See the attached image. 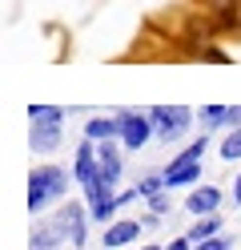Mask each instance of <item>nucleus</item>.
Segmentation results:
<instances>
[{"label":"nucleus","mask_w":241,"mask_h":250,"mask_svg":"<svg viewBox=\"0 0 241 250\" xmlns=\"http://www.w3.org/2000/svg\"><path fill=\"white\" fill-rule=\"evenodd\" d=\"M221 158H225V162H237V158H241V129H229V133H225Z\"/></svg>","instance_id":"obj_11"},{"label":"nucleus","mask_w":241,"mask_h":250,"mask_svg":"<svg viewBox=\"0 0 241 250\" xmlns=\"http://www.w3.org/2000/svg\"><path fill=\"white\" fill-rule=\"evenodd\" d=\"M60 194H64V174L60 169H53V166L32 169V178H28V210H40Z\"/></svg>","instance_id":"obj_2"},{"label":"nucleus","mask_w":241,"mask_h":250,"mask_svg":"<svg viewBox=\"0 0 241 250\" xmlns=\"http://www.w3.org/2000/svg\"><path fill=\"white\" fill-rule=\"evenodd\" d=\"M96 174H101V166H96V149H93V142H89V146L76 149V182L89 186Z\"/></svg>","instance_id":"obj_9"},{"label":"nucleus","mask_w":241,"mask_h":250,"mask_svg":"<svg viewBox=\"0 0 241 250\" xmlns=\"http://www.w3.org/2000/svg\"><path fill=\"white\" fill-rule=\"evenodd\" d=\"M149 117H153V133L161 142H177V137L189 129V121H193V113L185 105H157Z\"/></svg>","instance_id":"obj_3"},{"label":"nucleus","mask_w":241,"mask_h":250,"mask_svg":"<svg viewBox=\"0 0 241 250\" xmlns=\"http://www.w3.org/2000/svg\"><path fill=\"white\" fill-rule=\"evenodd\" d=\"M233 198H237V202H241V178H237V186H233Z\"/></svg>","instance_id":"obj_18"},{"label":"nucleus","mask_w":241,"mask_h":250,"mask_svg":"<svg viewBox=\"0 0 241 250\" xmlns=\"http://www.w3.org/2000/svg\"><path fill=\"white\" fill-rule=\"evenodd\" d=\"M60 142V121H32V146L37 149H56Z\"/></svg>","instance_id":"obj_10"},{"label":"nucleus","mask_w":241,"mask_h":250,"mask_svg":"<svg viewBox=\"0 0 241 250\" xmlns=\"http://www.w3.org/2000/svg\"><path fill=\"white\" fill-rule=\"evenodd\" d=\"M141 250H157V246H141Z\"/></svg>","instance_id":"obj_19"},{"label":"nucleus","mask_w":241,"mask_h":250,"mask_svg":"<svg viewBox=\"0 0 241 250\" xmlns=\"http://www.w3.org/2000/svg\"><path fill=\"white\" fill-rule=\"evenodd\" d=\"M137 238H141V222H112V226H105V246L109 250L129 246V242H137Z\"/></svg>","instance_id":"obj_6"},{"label":"nucleus","mask_w":241,"mask_h":250,"mask_svg":"<svg viewBox=\"0 0 241 250\" xmlns=\"http://www.w3.org/2000/svg\"><path fill=\"white\" fill-rule=\"evenodd\" d=\"M213 234H217V218L209 214V218H197V226L189 230V238L193 242H205V238H213Z\"/></svg>","instance_id":"obj_12"},{"label":"nucleus","mask_w":241,"mask_h":250,"mask_svg":"<svg viewBox=\"0 0 241 250\" xmlns=\"http://www.w3.org/2000/svg\"><path fill=\"white\" fill-rule=\"evenodd\" d=\"M96 166H101V178H109L112 186H117V178H121V153H117L112 142H105L101 149H96Z\"/></svg>","instance_id":"obj_8"},{"label":"nucleus","mask_w":241,"mask_h":250,"mask_svg":"<svg viewBox=\"0 0 241 250\" xmlns=\"http://www.w3.org/2000/svg\"><path fill=\"white\" fill-rule=\"evenodd\" d=\"M85 133L89 142H112V137H121V117H89Z\"/></svg>","instance_id":"obj_7"},{"label":"nucleus","mask_w":241,"mask_h":250,"mask_svg":"<svg viewBox=\"0 0 241 250\" xmlns=\"http://www.w3.org/2000/svg\"><path fill=\"white\" fill-rule=\"evenodd\" d=\"M28 113H32V121H60V109H53V105H32Z\"/></svg>","instance_id":"obj_14"},{"label":"nucleus","mask_w":241,"mask_h":250,"mask_svg":"<svg viewBox=\"0 0 241 250\" xmlns=\"http://www.w3.org/2000/svg\"><path fill=\"white\" fill-rule=\"evenodd\" d=\"M153 133V117L149 113H121V146L141 149Z\"/></svg>","instance_id":"obj_4"},{"label":"nucleus","mask_w":241,"mask_h":250,"mask_svg":"<svg viewBox=\"0 0 241 250\" xmlns=\"http://www.w3.org/2000/svg\"><path fill=\"white\" fill-rule=\"evenodd\" d=\"M193 250H229V242H225V238H217V234H213V238H205V242H197Z\"/></svg>","instance_id":"obj_15"},{"label":"nucleus","mask_w":241,"mask_h":250,"mask_svg":"<svg viewBox=\"0 0 241 250\" xmlns=\"http://www.w3.org/2000/svg\"><path fill=\"white\" fill-rule=\"evenodd\" d=\"M193 246H197V242H193L189 234H185V238H177V242H169V250H193Z\"/></svg>","instance_id":"obj_16"},{"label":"nucleus","mask_w":241,"mask_h":250,"mask_svg":"<svg viewBox=\"0 0 241 250\" xmlns=\"http://www.w3.org/2000/svg\"><path fill=\"white\" fill-rule=\"evenodd\" d=\"M229 125H233V129H241V105L229 109Z\"/></svg>","instance_id":"obj_17"},{"label":"nucleus","mask_w":241,"mask_h":250,"mask_svg":"<svg viewBox=\"0 0 241 250\" xmlns=\"http://www.w3.org/2000/svg\"><path fill=\"white\" fill-rule=\"evenodd\" d=\"M205 133L193 142L185 153H177V158L169 162V169H165V186H189V182H197L201 178V158H205Z\"/></svg>","instance_id":"obj_1"},{"label":"nucleus","mask_w":241,"mask_h":250,"mask_svg":"<svg viewBox=\"0 0 241 250\" xmlns=\"http://www.w3.org/2000/svg\"><path fill=\"white\" fill-rule=\"evenodd\" d=\"M217 202H221V194L213 190V186H197V190L189 194L185 210H189V214H197V218H209V214L217 210Z\"/></svg>","instance_id":"obj_5"},{"label":"nucleus","mask_w":241,"mask_h":250,"mask_svg":"<svg viewBox=\"0 0 241 250\" xmlns=\"http://www.w3.org/2000/svg\"><path fill=\"white\" fill-rule=\"evenodd\" d=\"M201 121L205 125H221V121H229V109H225V105H205L201 109Z\"/></svg>","instance_id":"obj_13"}]
</instances>
